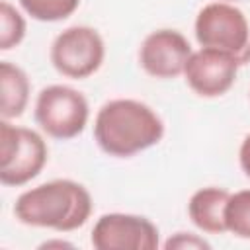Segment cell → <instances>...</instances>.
Returning <instances> with one entry per match:
<instances>
[{"mask_svg":"<svg viewBox=\"0 0 250 250\" xmlns=\"http://www.w3.org/2000/svg\"><path fill=\"white\" fill-rule=\"evenodd\" d=\"M229 191L225 188L207 186L191 193L188 201V217L189 221L207 234H223L227 232L225 225V207L229 201Z\"/></svg>","mask_w":250,"mask_h":250,"instance_id":"10","label":"cell"},{"mask_svg":"<svg viewBox=\"0 0 250 250\" xmlns=\"http://www.w3.org/2000/svg\"><path fill=\"white\" fill-rule=\"evenodd\" d=\"M223 2H230V0H223Z\"/></svg>","mask_w":250,"mask_h":250,"instance_id":"18","label":"cell"},{"mask_svg":"<svg viewBox=\"0 0 250 250\" xmlns=\"http://www.w3.org/2000/svg\"><path fill=\"white\" fill-rule=\"evenodd\" d=\"M166 250H211V244L193 232H176L164 242Z\"/></svg>","mask_w":250,"mask_h":250,"instance_id":"15","label":"cell"},{"mask_svg":"<svg viewBox=\"0 0 250 250\" xmlns=\"http://www.w3.org/2000/svg\"><path fill=\"white\" fill-rule=\"evenodd\" d=\"M49 160L45 139L27 127L0 121V182L10 188L29 184Z\"/></svg>","mask_w":250,"mask_h":250,"instance_id":"4","label":"cell"},{"mask_svg":"<svg viewBox=\"0 0 250 250\" xmlns=\"http://www.w3.org/2000/svg\"><path fill=\"white\" fill-rule=\"evenodd\" d=\"M31 84L23 68L10 61L0 62V115L2 119H18L23 115L29 104Z\"/></svg>","mask_w":250,"mask_h":250,"instance_id":"11","label":"cell"},{"mask_svg":"<svg viewBox=\"0 0 250 250\" xmlns=\"http://www.w3.org/2000/svg\"><path fill=\"white\" fill-rule=\"evenodd\" d=\"M25 37V20L8 0L0 2V51L18 47Z\"/></svg>","mask_w":250,"mask_h":250,"instance_id":"14","label":"cell"},{"mask_svg":"<svg viewBox=\"0 0 250 250\" xmlns=\"http://www.w3.org/2000/svg\"><path fill=\"white\" fill-rule=\"evenodd\" d=\"M238 66L242 64L232 55L201 47L191 53L184 68V78L199 98H219L232 88Z\"/></svg>","mask_w":250,"mask_h":250,"instance_id":"9","label":"cell"},{"mask_svg":"<svg viewBox=\"0 0 250 250\" xmlns=\"http://www.w3.org/2000/svg\"><path fill=\"white\" fill-rule=\"evenodd\" d=\"M90 242L96 250H156L160 232L143 215L105 213L94 223Z\"/></svg>","mask_w":250,"mask_h":250,"instance_id":"7","label":"cell"},{"mask_svg":"<svg viewBox=\"0 0 250 250\" xmlns=\"http://www.w3.org/2000/svg\"><path fill=\"white\" fill-rule=\"evenodd\" d=\"M227 232L236 238L250 240V189H240L229 195L225 207Z\"/></svg>","mask_w":250,"mask_h":250,"instance_id":"12","label":"cell"},{"mask_svg":"<svg viewBox=\"0 0 250 250\" xmlns=\"http://www.w3.org/2000/svg\"><path fill=\"white\" fill-rule=\"evenodd\" d=\"M238 164L242 168V172L250 178V135H246L240 143V148H238Z\"/></svg>","mask_w":250,"mask_h":250,"instance_id":"16","label":"cell"},{"mask_svg":"<svg viewBox=\"0 0 250 250\" xmlns=\"http://www.w3.org/2000/svg\"><path fill=\"white\" fill-rule=\"evenodd\" d=\"M193 31L201 47L229 53L240 64L250 62V23L234 4L223 0L205 4L195 16Z\"/></svg>","mask_w":250,"mask_h":250,"instance_id":"3","label":"cell"},{"mask_svg":"<svg viewBox=\"0 0 250 250\" xmlns=\"http://www.w3.org/2000/svg\"><path fill=\"white\" fill-rule=\"evenodd\" d=\"M39 248H47V250H51V248H74L70 242H66V240H47V242H43Z\"/></svg>","mask_w":250,"mask_h":250,"instance_id":"17","label":"cell"},{"mask_svg":"<svg viewBox=\"0 0 250 250\" xmlns=\"http://www.w3.org/2000/svg\"><path fill=\"white\" fill-rule=\"evenodd\" d=\"M49 57L59 74L84 80L100 70L105 59V43L98 29L90 25H70L55 37Z\"/></svg>","mask_w":250,"mask_h":250,"instance_id":"6","label":"cell"},{"mask_svg":"<svg viewBox=\"0 0 250 250\" xmlns=\"http://www.w3.org/2000/svg\"><path fill=\"white\" fill-rule=\"evenodd\" d=\"M33 117L47 137L70 141L86 129L90 105L82 92L64 84H51L37 94Z\"/></svg>","mask_w":250,"mask_h":250,"instance_id":"5","label":"cell"},{"mask_svg":"<svg viewBox=\"0 0 250 250\" xmlns=\"http://www.w3.org/2000/svg\"><path fill=\"white\" fill-rule=\"evenodd\" d=\"M164 137V121L146 104L131 98L105 102L94 119L96 145L113 158H131Z\"/></svg>","mask_w":250,"mask_h":250,"instance_id":"1","label":"cell"},{"mask_svg":"<svg viewBox=\"0 0 250 250\" xmlns=\"http://www.w3.org/2000/svg\"><path fill=\"white\" fill-rule=\"evenodd\" d=\"M18 2L27 16L47 23L66 20L80 6V0H18Z\"/></svg>","mask_w":250,"mask_h":250,"instance_id":"13","label":"cell"},{"mask_svg":"<svg viewBox=\"0 0 250 250\" xmlns=\"http://www.w3.org/2000/svg\"><path fill=\"white\" fill-rule=\"evenodd\" d=\"M92 209L94 203L90 191L68 178L51 180L25 189L14 203V215L21 225L57 232L82 229L88 223Z\"/></svg>","mask_w":250,"mask_h":250,"instance_id":"2","label":"cell"},{"mask_svg":"<svg viewBox=\"0 0 250 250\" xmlns=\"http://www.w3.org/2000/svg\"><path fill=\"white\" fill-rule=\"evenodd\" d=\"M191 53L188 37L178 29H154L139 47V64L148 76L170 80L184 74Z\"/></svg>","mask_w":250,"mask_h":250,"instance_id":"8","label":"cell"}]
</instances>
